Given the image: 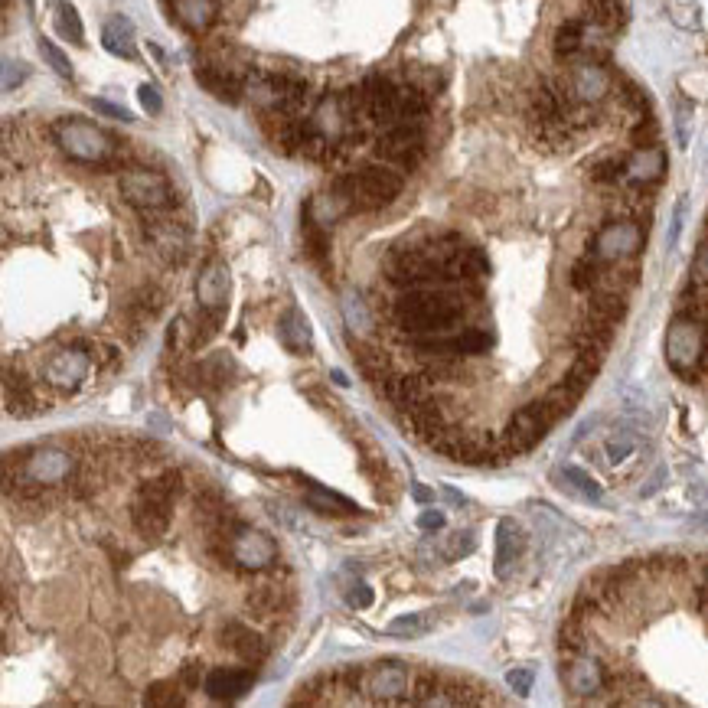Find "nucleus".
Wrapping results in <instances>:
<instances>
[{
	"label": "nucleus",
	"instance_id": "obj_1",
	"mask_svg": "<svg viewBox=\"0 0 708 708\" xmlns=\"http://www.w3.org/2000/svg\"><path fill=\"white\" fill-rule=\"evenodd\" d=\"M467 314V294L461 288H408L395 297V320L412 337L447 333Z\"/></svg>",
	"mask_w": 708,
	"mask_h": 708
},
{
	"label": "nucleus",
	"instance_id": "obj_2",
	"mask_svg": "<svg viewBox=\"0 0 708 708\" xmlns=\"http://www.w3.org/2000/svg\"><path fill=\"white\" fill-rule=\"evenodd\" d=\"M402 173L385 164H366L333 183V193L350 206V213H372V209L389 206L402 193Z\"/></svg>",
	"mask_w": 708,
	"mask_h": 708
},
{
	"label": "nucleus",
	"instance_id": "obj_3",
	"mask_svg": "<svg viewBox=\"0 0 708 708\" xmlns=\"http://www.w3.org/2000/svg\"><path fill=\"white\" fill-rule=\"evenodd\" d=\"M56 144L62 147V154H66L69 160H79V164H102V160L115 154V144H111L108 134L82 118L59 121Z\"/></svg>",
	"mask_w": 708,
	"mask_h": 708
},
{
	"label": "nucleus",
	"instance_id": "obj_4",
	"mask_svg": "<svg viewBox=\"0 0 708 708\" xmlns=\"http://www.w3.org/2000/svg\"><path fill=\"white\" fill-rule=\"evenodd\" d=\"M173 493L164 480H147L138 490L131 503V523L141 532L144 539H160L170 526V506H173Z\"/></svg>",
	"mask_w": 708,
	"mask_h": 708
},
{
	"label": "nucleus",
	"instance_id": "obj_5",
	"mask_svg": "<svg viewBox=\"0 0 708 708\" xmlns=\"http://www.w3.org/2000/svg\"><path fill=\"white\" fill-rule=\"evenodd\" d=\"M643 239H647V229H643L640 219H617V222H607V226L594 235L588 252L598 255L601 265H617L633 255H640Z\"/></svg>",
	"mask_w": 708,
	"mask_h": 708
},
{
	"label": "nucleus",
	"instance_id": "obj_6",
	"mask_svg": "<svg viewBox=\"0 0 708 708\" xmlns=\"http://www.w3.org/2000/svg\"><path fill=\"white\" fill-rule=\"evenodd\" d=\"M702 346H705V324L702 320H692L686 314H679L673 320V327H669V333H666L669 366H673L679 376L695 379V372H699V359H702Z\"/></svg>",
	"mask_w": 708,
	"mask_h": 708
},
{
	"label": "nucleus",
	"instance_id": "obj_7",
	"mask_svg": "<svg viewBox=\"0 0 708 708\" xmlns=\"http://www.w3.org/2000/svg\"><path fill=\"white\" fill-rule=\"evenodd\" d=\"M558 421V415L552 412V405L539 399V402H529L523 405L519 412H513V418H509V428H506V454H526L532 451L545 434H549V428Z\"/></svg>",
	"mask_w": 708,
	"mask_h": 708
},
{
	"label": "nucleus",
	"instance_id": "obj_8",
	"mask_svg": "<svg viewBox=\"0 0 708 708\" xmlns=\"http://www.w3.org/2000/svg\"><path fill=\"white\" fill-rule=\"evenodd\" d=\"M121 196L128 200L134 209L141 213H164V209L173 203V190L164 173L157 170H144L134 167L121 177Z\"/></svg>",
	"mask_w": 708,
	"mask_h": 708
},
{
	"label": "nucleus",
	"instance_id": "obj_9",
	"mask_svg": "<svg viewBox=\"0 0 708 708\" xmlns=\"http://www.w3.org/2000/svg\"><path fill=\"white\" fill-rule=\"evenodd\" d=\"M565 82H568L571 95H575V102H588V105H598L614 92V76L607 72L601 59H594L588 53L571 59Z\"/></svg>",
	"mask_w": 708,
	"mask_h": 708
},
{
	"label": "nucleus",
	"instance_id": "obj_10",
	"mask_svg": "<svg viewBox=\"0 0 708 708\" xmlns=\"http://www.w3.org/2000/svg\"><path fill=\"white\" fill-rule=\"evenodd\" d=\"M376 154L395 167L412 170V167H418V160L425 157V131H421V124H415V121L389 124L382 138L376 141Z\"/></svg>",
	"mask_w": 708,
	"mask_h": 708
},
{
	"label": "nucleus",
	"instance_id": "obj_11",
	"mask_svg": "<svg viewBox=\"0 0 708 708\" xmlns=\"http://www.w3.org/2000/svg\"><path fill=\"white\" fill-rule=\"evenodd\" d=\"M222 532H226V539H229V552H232L235 565L258 571V568H268L278 558V545L271 536H265V532L239 526V523H232Z\"/></svg>",
	"mask_w": 708,
	"mask_h": 708
},
{
	"label": "nucleus",
	"instance_id": "obj_12",
	"mask_svg": "<svg viewBox=\"0 0 708 708\" xmlns=\"http://www.w3.org/2000/svg\"><path fill=\"white\" fill-rule=\"evenodd\" d=\"M562 682L568 686V692L581 695V699H591V695H598V692L607 689L611 676H607V669H604V663L598 660V656H591V653L585 650V653L565 656V663H562Z\"/></svg>",
	"mask_w": 708,
	"mask_h": 708
},
{
	"label": "nucleus",
	"instance_id": "obj_13",
	"mask_svg": "<svg viewBox=\"0 0 708 708\" xmlns=\"http://www.w3.org/2000/svg\"><path fill=\"white\" fill-rule=\"evenodd\" d=\"M363 692L372 702H405V692L412 689V673L402 663H376L363 676Z\"/></svg>",
	"mask_w": 708,
	"mask_h": 708
},
{
	"label": "nucleus",
	"instance_id": "obj_14",
	"mask_svg": "<svg viewBox=\"0 0 708 708\" xmlns=\"http://www.w3.org/2000/svg\"><path fill=\"white\" fill-rule=\"evenodd\" d=\"M359 95H363V108L369 121L376 124H399V85H392L382 76H369L363 85H359Z\"/></svg>",
	"mask_w": 708,
	"mask_h": 708
},
{
	"label": "nucleus",
	"instance_id": "obj_15",
	"mask_svg": "<svg viewBox=\"0 0 708 708\" xmlns=\"http://www.w3.org/2000/svg\"><path fill=\"white\" fill-rule=\"evenodd\" d=\"M92 356L82 350H59L56 356H49V363L43 366V376L59 385V389H79L82 379L89 376Z\"/></svg>",
	"mask_w": 708,
	"mask_h": 708
},
{
	"label": "nucleus",
	"instance_id": "obj_16",
	"mask_svg": "<svg viewBox=\"0 0 708 708\" xmlns=\"http://www.w3.org/2000/svg\"><path fill=\"white\" fill-rule=\"evenodd\" d=\"M252 682H255V673L248 666L245 669L219 666V669H213V673H206L203 689L213 702H235V699H242L248 689H252Z\"/></svg>",
	"mask_w": 708,
	"mask_h": 708
},
{
	"label": "nucleus",
	"instance_id": "obj_17",
	"mask_svg": "<svg viewBox=\"0 0 708 708\" xmlns=\"http://www.w3.org/2000/svg\"><path fill=\"white\" fill-rule=\"evenodd\" d=\"M151 222H147V239H151L154 252L164 258V262H183L186 255V232L183 226H177L173 219H157V213H147Z\"/></svg>",
	"mask_w": 708,
	"mask_h": 708
},
{
	"label": "nucleus",
	"instance_id": "obj_18",
	"mask_svg": "<svg viewBox=\"0 0 708 708\" xmlns=\"http://www.w3.org/2000/svg\"><path fill=\"white\" fill-rule=\"evenodd\" d=\"M229 297V268L222 262H209L196 278V301L203 310H226Z\"/></svg>",
	"mask_w": 708,
	"mask_h": 708
},
{
	"label": "nucleus",
	"instance_id": "obj_19",
	"mask_svg": "<svg viewBox=\"0 0 708 708\" xmlns=\"http://www.w3.org/2000/svg\"><path fill=\"white\" fill-rule=\"evenodd\" d=\"M666 173V154L663 147H637L627 157V183L633 186H653L660 183Z\"/></svg>",
	"mask_w": 708,
	"mask_h": 708
},
{
	"label": "nucleus",
	"instance_id": "obj_20",
	"mask_svg": "<svg viewBox=\"0 0 708 708\" xmlns=\"http://www.w3.org/2000/svg\"><path fill=\"white\" fill-rule=\"evenodd\" d=\"M523 542H526L523 529H519L513 519H503V523L496 526V562H493L496 578H509V568L523 555Z\"/></svg>",
	"mask_w": 708,
	"mask_h": 708
},
{
	"label": "nucleus",
	"instance_id": "obj_21",
	"mask_svg": "<svg viewBox=\"0 0 708 708\" xmlns=\"http://www.w3.org/2000/svg\"><path fill=\"white\" fill-rule=\"evenodd\" d=\"M222 643L239 656L245 666H258L265 660V640L258 637L255 630H248L245 624H226L222 627Z\"/></svg>",
	"mask_w": 708,
	"mask_h": 708
},
{
	"label": "nucleus",
	"instance_id": "obj_22",
	"mask_svg": "<svg viewBox=\"0 0 708 708\" xmlns=\"http://www.w3.org/2000/svg\"><path fill=\"white\" fill-rule=\"evenodd\" d=\"M196 82H200L213 98H219V102H226V105H239L242 102L245 82H239L226 69H219V66H196Z\"/></svg>",
	"mask_w": 708,
	"mask_h": 708
},
{
	"label": "nucleus",
	"instance_id": "obj_23",
	"mask_svg": "<svg viewBox=\"0 0 708 708\" xmlns=\"http://www.w3.org/2000/svg\"><path fill=\"white\" fill-rule=\"evenodd\" d=\"M72 474V457L62 451H36L27 457V477L33 483H59Z\"/></svg>",
	"mask_w": 708,
	"mask_h": 708
},
{
	"label": "nucleus",
	"instance_id": "obj_24",
	"mask_svg": "<svg viewBox=\"0 0 708 708\" xmlns=\"http://www.w3.org/2000/svg\"><path fill=\"white\" fill-rule=\"evenodd\" d=\"M173 14L183 23L186 30L203 33L213 27V20L219 14V0H170Z\"/></svg>",
	"mask_w": 708,
	"mask_h": 708
},
{
	"label": "nucleus",
	"instance_id": "obj_25",
	"mask_svg": "<svg viewBox=\"0 0 708 708\" xmlns=\"http://www.w3.org/2000/svg\"><path fill=\"white\" fill-rule=\"evenodd\" d=\"M382 392H385V399H389L392 405H399L402 412H408V408H418L421 402L428 399L425 382H421L418 376H389L382 382Z\"/></svg>",
	"mask_w": 708,
	"mask_h": 708
},
{
	"label": "nucleus",
	"instance_id": "obj_26",
	"mask_svg": "<svg viewBox=\"0 0 708 708\" xmlns=\"http://www.w3.org/2000/svg\"><path fill=\"white\" fill-rule=\"evenodd\" d=\"M102 46L111 56L121 59H138V46H134V27L128 17H111L102 30Z\"/></svg>",
	"mask_w": 708,
	"mask_h": 708
},
{
	"label": "nucleus",
	"instance_id": "obj_27",
	"mask_svg": "<svg viewBox=\"0 0 708 708\" xmlns=\"http://www.w3.org/2000/svg\"><path fill=\"white\" fill-rule=\"evenodd\" d=\"M585 43H588V20L578 17V20H565L562 27L555 30V56L571 62L575 56L585 53Z\"/></svg>",
	"mask_w": 708,
	"mask_h": 708
},
{
	"label": "nucleus",
	"instance_id": "obj_28",
	"mask_svg": "<svg viewBox=\"0 0 708 708\" xmlns=\"http://www.w3.org/2000/svg\"><path fill=\"white\" fill-rule=\"evenodd\" d=\"M585 20L591 23V27H601L614 36L627 23V7H624V0H588Z\"/></svg>",
	"mask_w": 708,
	"mask_h": 708
},
{
	"label": "nucleus",
	"instance_id": "obj_29",
	"mask_svg": "<svg viewBox=\"0 0 708 708\" xmlns=\"http://www.w3.org/2000/svg\"><path fill=\"white\" fill-rule=\"evenodd\" d=\"M278 333H281V343L288 346L291 353L304 356L310 350V324H307V317L297 307H291L288 314L281 317Z\"/></svg>",
	"mask_w": 708,
	"mask_h": 708
},
{
	"label": "nucleus",
	"instance_id": "obj_30",
	"mask_svg": "<svg viewBox=\"0 0 708 708\" xmlns=\"http://www.w3.org/2000/svg\"><path fill=\"white\" fill-rule=\"evenodd\" d=\"M307 483V506L310 509H317V513H333V516H350V513H356V503L353 500H346V496H340V493H333V490H327V487H320V483H314V480H304Z\"/></svg>",
	"mask_w": 708,
	"mask_h": 708
},
{
	"label": "nucleus",
	"instance_id": "obj_31",
	"mask_svg": "<svg viewBox=\"0 0 708 708\" xmlns=\"http://www.w3.org/2000/svg\"><path fill=\"white\" fill-rule=\"evenodd\" d=\"M627 314V294L624 291H604L598 288V294L591 297V304H588V317L594 320H604V324H620Z\"/></svg>",
	"mask_w": 708,
	"mask_h": 708
},
{
	"label": "nucleus",
	"instance_id": "obj_32",
	"mask_svg": "<svg viewBox=\"0 0 708 708\" xmlns=\"http://www.w3.org/2000/svg\"><path fill=\"white\" fill-rule=\"evenodd\" d=\"M278 607H281V591L275 585H258L248 591L245 598V611L258 620H268L271 614H278Z\"/></svg>",
	"mask_w": 708,
	"mask_h": 708
},
{
	"label": "nucleus",
	"instance_id": "obj_33",
	"mask_svg": "<svg viewBox=\"0 0 708 708\" xmlns=\"http://www.w3.org/2000/svg\"><path fill=\"white\" fill-rule=\"evenodd\" d=\"M4 395H7V412L10 415H17V418H27V415H33L36 412V395H33V389L27 382H23L20 376H17V382H14V376L7 379V385H4Z\"/></svg>",
	"mask_w": 708,
	"mask_h": 708
},
{
	"label": "nucleus",
	"instance_id": "obj_34",
	"mask_svg": "<svg viewBox=\"0 0 708 708\" xmlns=\"http://www.w3.org/2000/svg\"><path fill=\"white\" fill-rule=\"evenodd\" d=\"M562 480H565V483H562L565 490L578 493L581 500H588V503H598L601 496H604V493H601V483L594 480V477H588L581 467H565V470H562Z\"/></svg>",
	"mask_w": 708,
	"mask_h": 708
},
{
	"label": "nucleus",
	"instance_id": "obj_35",
	"mask_svg": "<svg viewBox=\"0 0 708 708\" xmlns=\"http://www.w3.org/2000/svg\"><path fill=\"white\" fill-rule=\"evenodd\" d=\"M601 268L604 265L598 262V255L585 252L575 265H571V288H575V291H594V288H598Z\"/></svg>",
	"mask_w": 708,
	"mask_h": 708
},
{
	"label": "nucleus",
	"instance_id": "obj_36",
	"mask_svg": "<svg viewBox=\"0 0 708 708\" xmlns=\"http://www.w3.org/2000/svg\"><path fill=\"white\" fill-rule=\"evenodd\" d=\"M56 30L66 36L72 46H85V30H82V17L79 10L69 4V0H62L59 10H56Z\"/></svg>",
	"mask_w": 708,
	"mask_h": 708
},
{
	"label": "nucleus",
	"instance_id": "obj_37",
	"mask_svg": "<svg viewBox=\"0 0 708 708\" xmlns=\"http://www.w3.org/2000/svg\"><path fill=\"white\" fill-rule=\"evenodd\" d=\"M558 650H562V656H575V653L588 650V637H585V630H581V620H575V617L565 620L562 630H558Z\"/></svg>",
	"mask_w": 708,
	"mask_h": 708
},
{
	"label": "nucleus",
	"instance_id": "obj_38",
	"mask_svg": "<svg viewBox=\"0 0 708 708\" xmlns=\"http://www.w3.org/2000/svg\"><path fill=\"white\" fill-rule=\"evenodd\" d=\"M431 627H434V617L431 614H405V617H395L385 630H389L392 637H408V640H412V637H421V633H428Z\"/></svg>",
	"mask_w": 708,
	"mask_h": 708
},
{
	"label": "nucleus",
	"instance_id": "obj_39",
	"mask_svg": "<svg viewBox=\"0 0 708 708\" xmlns=\"http://www.w3.org/2000/svg\"><path fill=\"white\" fill-rule=\"evenodd\" d=\"M637 434L633 431H627V428H620V431H614L611 438L604 441V451H607V457H611V464H624L627 457H633V451H637Z\"/></svg>",
	"mask_w": 708,
	"mask_h": 708
},
{
	"label": "nucleus",
	"instance_id": "obj_40",
	"mask_svg": "<svg viewBox=\"0 0 708 708\" xmlns=\"http://www.w3.org/2000/svg\"><path fill=\"white\" fill-rule=\"evenodd\" d=\"M591 180L594 183H604V186L627 180V157H604V160H598V164L591 167Z\"/></svg>",
	"mask_w": 708,
	"mask_h": 708
},
{
	"label": "nucleus",
	"instance_id": "obj_41",
	"mask_svg": "<svg viewBox=\"0 0 708 708\" xmlns=\"http://www.w3.org/2000/svg\"><path fill=\"white\" fill-rule=\"evenodd\" d=\"M186 699L180 695V689L173 682H154L147 686L144 692V705H154V708H173V705H183Z\"/></svg>",
	"mask_w": 708,
	"mask_h": 708
},
{
	"label": "nucleus",
	"instance_id": "obj_42",
	"mask_svg": "<svg viewBox=\"0 0 708 708\" xmlns=\"http://www.w3.org/2000/svg\"><path fill=\"white\" fill-rule=\"evenodd\" d=\"M40 53H43V59L49 62V66H53V72L56 76H62V79H72V62H69V56L62 53V49L53 43V40H40Z\"/></svg>",
	"mask_w": 708,
	"mask_h": 708
},
{
	"label": "nucleus",
	"instance_id": "obj_43",
	"mask_svg": "<svg viewBox=\"0 0 708 708\" xmlns=\"http://www.w3.org/2000/svg\"><path fill=\"white\" fill-rule=\"evenodd\" d=\"M669 17H673V23H679V27L695 30L699 27V4H695V0H669Z\"/></svg>",
	"mask_w": 708,
	"mask_h": 708
},
{
	"label": "nucleus",
	"instance_id": "obj_44",
	"mask_svg": "<svg viewBox=\"0 0 708 708\" xmlns=\"http://www.w3.org/2000/svg\"><path fill=\"white\" fill-rule=\"evenodd\" d=\"M232 372H235V363L226 353H216L213 359L203 363V379H213V385H226Z\"/></svg>",
	"mask_w": 708,
	"mask_h": 708
},
{
	"label": "nucleus",
	"instance_id": "obj_45",
	"mask_svg": "<svg viewBox=\"0 0 708 708\" xmlns=\"http://www.w3.org/2000/svg\"><path fill=\"white\" fill-rule=\"evenodd\" d=\"M656 134H660V128H656L653 115L637 118V124H633V128H630V144H633V151H637V147H653V144H656Z\"/></svg>",
	"mask_w": 708,
	"mask_h": 708
},
{
	"label": "nucleus",
	"instance_id": "obj_46",
	"mask_svg": "<svg viewBox=\"0 0 708 708\" xmlns=\"http://www.w3.org/2000/svg\"><path fill=\"white\" fill-rule=\"evenodd\" d=\"M474 545H477L474 532H454V536L447 539L441 558H447V562H457V558H464V555L474 552Z\"/></svg>",
	"mask_w": 708,
	"mask_h": 708
},
{
	"label": "nucleus",
	"instance_id": "obj_47",
	"mask_svg": "<svg viewBox=\"0 0 708 708\" xmlns=\"http://www.w3.org/2000/svg\"><path fill=\"white\" fill-rule=\"evenodd\" d=\"M532 682H536V673L529 666H516L506 673V686L513 689L516 695H529L532 692Z\"/></svg>",
	"mask_w": 708,
	"mask_h": 708
},
{
	"label": "nucleus",
	"instance_id": "obj_48",
	"mask_svg": "<svg viewBox=\"0 0 708 708\" xmlns=\"http://www.w3.org/2000/svg\"><path fill=\"white\" fill-rule=\"evenodd\" d=\"M131 310H134V314H138L141 320H144V317L151 320V317L157 314V310H160V291H154V288L141 291V294H138V301L131 304Z\"/></svg>",
	"mask_w": 708,
	"mask_h": 708
},
{
	"label": "nucleus",
	"instance_id": "obj_49",
	"mask_svg": "<svg viewBox=\"0 0 708 708\" xmlns=\"http://www.w3.org/2000/svg\"><path fill=\"white\" fill-rule=\"evenodd\" d=\"M138 102H141V108L147 111V115H160V111H164V98H160V92L147 82L138 89Z\"/></svg>",
	"mask_w": 708,
	"mask_h": 708
},
{
	"label": "nucleus",
	"instance_id": "obj_50",
	"mask_svg": "<svg viewBox=\"0 0 708 708\" xmlns=\"http://www.w3.org/2000/svg\"><path fill=\"white\" fill-rule=\"evenodd\" d=\"M372 598H376V594H372V588L366 585V581H353L350 591H346V601H350L353 607H359V611L372 607Z\"/></svg>",
	"mask_w": 708,
	"mask_h": 708
},
{
	"label": "nucleus",
	"instance_id": "obj_51",
	"mask_svg": "<svg viewBox=\"0 0 708 708\" xmlns=\"http://www.w3.org/2000/svg\"><path fill=\"white\" fill-rule=\"evenodd\" d=\"M23 79H27V66H23V62H14V59H4V89L10 92Z\"/></svg>",
	"mask_w": 708,
	"mask_h": 708
},
{
	"label": "nucleus",
	"instance_id": "obj_52",
	"mask_svg": "<svg viewBox=\"0 0 708 708\" xmlns=\"http://www.w3.org/2000/svg\"><path fill=\"white\" fill-rule=\"evenodd\" d=\"M180 682L186 689H196L200 686V682H206V669H203V663H186L183 666V673H180Z\"/></svg>",
	"mask_w": 708,
	"mask_h": 708
},
{
	"label": "nucleus",
	"instance_id": "obj_53",
	"mask_svg": "<svg viewBox=\"0 0 708 708\" xmlns=\"http://www.w3.org/2000/svg\"><path fill=\"white\" fill-rule=\"evenodd\" d=\"M92 108H95V111H102V115H108V118H115V121H134V118H131V111H124L121 105H111V102H105V98H95Z\"/></svg>",
	"mask_w": 708,
	"mask_h": 708
},
{
	"label": "nucleus",
	"instance_id": "obj_54",
	"mask_svg": "<svg viewBox=\"0 0 708 708\" xmlns=\"http://www.w3.org/2000/svg\"><path fill=\"white\" fill-rule=\"evenodd\" d=\"M418 526L425 532H438V529H444V513L441 509H425V513L418 516Z\"/></svg>",
	"mask_w": 708,
	"mask_h": 708
},
{
	"label": "nucleus",
	"instance_id": "obj_55",
	"mask_svg": "<svg viewBox=\"0 0 708 708\" xmlns=\"http://www.w3.org/2000/svg\"><path fill=\"white\" fill-rule=\"evenodd\" d=\"M682 216H686V200H679L676 206V216H673V229H669V248L679 242V232H682Z\"/></svg>",
	"mask_w": 708,
	"mask_h": 708
},
{
	"label": "nucleus",
	"instance_id": "obj_56",
	"mask_svg": "<svg viewBox=\"0 0 708 708\" xmlns=\"http://www.w3.org/2000/svg\"><path fill=\"white\" fill-rule=\"evenodd\" d=\"M412 496H415V500H418V503H428L434 493H431L428 487H421V483H415V487H412Z\"/></svg>",
	"mask_w": 708,
	"mask_h": 708
},
{
	"label": "nucleus",
	"instance_id": "obj_57",
	"mask_svg": "<svg viewBox=\"0 0 708 708\" xmlns=\"http://www.w3.org/2000/svg\"><path fill=\"white\" fill-rule=\"evenodd\" d=\"M333 382H337V385H346V382H350V379H346L340 369H333Z\"/></svg>",
	"mask_w": 708,
	"mask_h": 708
},
{
	"label": "nucleus",
	"instance_id": "obj_58",
	"mask_svg": "<svg viewBox=\"0 0 708 708\" xmlns=\"http://www.w3.org/2000/svg\"><path fill=\"white\" fill-rule=\"evenodd\" d=\"M702 598H705V604H708V578H705V585H702Z\"/></svg>",
	"mask_w": 708,
	"mask_h": 708
}]
</instances>
